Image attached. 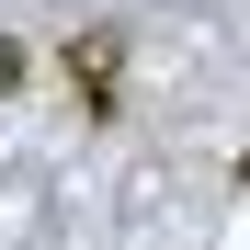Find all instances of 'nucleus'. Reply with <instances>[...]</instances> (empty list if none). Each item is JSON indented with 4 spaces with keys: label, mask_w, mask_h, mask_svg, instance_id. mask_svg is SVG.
Returning a JSON list of instances; mask_svg holds the SVG:
<instances>
[{
    "label": "nucleus",
    "mask_w": 250,
    "mask_h": 250,
    "mask_svg": "<svg viewBox=\"0 0 250 250\" xmlns=\"http://www.w3.org/2000/svg\"><path fill=\"white\" fill-rule=\"evenodd\" d=\"M57 57H68V80H80V103H91V114L125 103V34H114V23H80Z\"/></svg>",
    "instance_id": "1"
},
{
    "label": "nucleus",
    "mask_w": 250,
    "mask_h": 250,
    "mask_svg": "<svg viewBox=\"0 0 250 250\" xmlns=\"http://www.w3.org/2000/svg\"><path fill=\"white\" fill-rule=\"evenodd\" d=\"M23 68H34V57L12 46V34H0V103H12V91H23Z\"/></svg>",
    "instance_id": "2"
}]
</instances>
